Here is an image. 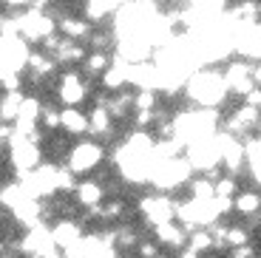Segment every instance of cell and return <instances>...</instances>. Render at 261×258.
<instances>
[{
	"label": "cell",
	"instance_id": "obj_13",
	"mask_svg": "<svg viewBox=\"0 0 261 258\" xmlns=\"http://www.w3.org/2000/svg\"><path fill=\"white\" fill-rule=\"evenodd\" d=\"M57 57V63L63 65V68H74V65H83V60L88 57V51H85V43H77V40H63V45H60V51L54 54Z\"/></svg>",
	"mask_w": 261,
	"mask_h": 258
},
{
	"label": "cell",
	"instance_id": "obj_14",
	"mask_svg": "<svg viewBox=\"0 0 261 258\" xmlns=\"http://www.w3.org/2000/svg\"><path fill=\"white\" fill-rule=\"evenodd\" d=\"M88 119H91V134L97 136V139H114V116L108 108H91L88 111Z\"/></svg>",
	"mask_w": 261,
	"mask_h": 258
},
{
	"label": "cell",
	"instance_id": "obj_30",
	"mask_svg": "<svg viewBox=\"0 0 261 258\" xmlns=\"http://www.w3.org/2000/svg\"><path fill=\"white\" fill-rule=\"evenodd\" d=\"M179 258H202V255H199V252H193V250H182V252H179Z\"/></svg>",
	"mask_w": 261,
	"mask_h": 258
},
{
	"label": "cell",
	"instance_id": "obj_22",
	"mask_svg": "<svg viewBox=\"0 0 261 258\" xmlns=\"http://www.w3.org/2000/svg\"><path fill=\"white\" fill-rule=\"evenodd\" d=\"M250 244V230L244 224H230L227 233V247L230 250H242V247Z\"/></svg>",
	"mask_w": 261,
	"mask_h": 258
},
{
	"label": "cell",
	"instance_id": "obj_10",
	"mask_svg": "<svg viewBox=\"0 0 261 258\" xmlns=\"http://www.w3.org/2000/svg\"><path fill=\"white\" fill-rule=\"evenodd\" d=\"M54 233V244L60 247V250H71V247H77L80 241L85 239L83 236V224H77V219H57V224L51 227Z\"/></svg>",
	"mask_w": 261,
	"mask_h": 258
},
{
	"label": "cell",
	"instance_id": "obj_16",
	"mask_svg": "<svg viewBox=\"0 0 261 258\" xmlns=\"http://www.w3.org/2000/svg\"><path fill=\"white\" fill-rule=\"evenodd\" d=\"M23 102H26V94L23 91H3V99H0V116H3V122H14L20 116Z\"/></svg>",
	"mask_w": 261,
	"mask_h": 258
},
{
	"label": "cell",
	"instance_id": "obj_26",
	"mask_svg": "<svg viewBox=\"0 0 261 258\" xmlns=\"http://www.w3.org/2000/svg\"><path fill=\"white\" fill-rule=\"evenodd\" d=\"M244 102H247L250 108H258V111H261V88H258V85H255V88L250 91L247 97H244Z\"/></svg>",
	"mask_w": 261,
	"mask_h": 258
},
{
	"label": "cell",
	"instance_id": "obj_12",
	"mask_svg": "<svg viewBox=\"0 0 261 258\" xmlns=\"http://www.w3.org/2000/svg\"><path fill=\"white\" fill-rule=\"evenodd\" d=\"M60 128L68 136H83V134H91V119H88V114L80 111V108H63Z\"/></svg>",
	"mask_w": 261,
	"mask_h": 258
},
{
	"label": "cell",
	"instance_id": "obj_5",
	"mask_svg": "<svg viewBox=\"0 0 261 258\" xmlns=\"http://www.w3.org/2000/svg\"><path fill=\"white\" fill-rule=\"evenodd\" d=\"M0 60H3V71L26 74L29 60H32V45H29V40L23 34H3Z\"/></svg>",
	"mask_w": 261,
	"mask_h": 258
},
{
	"label": "cell",
	"instance_id": "obj_24",
	"mask_svg": "<svg viewBox=\"0 0 261 258\" xmlns=\"http://www.w3.org/2000/svg\"><path fill=\"white\" fill-rule=\"evenodd\" d=\"M159 252H162V244H159L156 239H142L137 247V255L139 258H156Z\"/></svg>",
	"mask_w": 261,
	"mask_h": 258
},
{
	"label": "cell",
	"instance_id": "obj_1",
	"mask_svg": "<svg viewBox=\"0 0 261 258\" xmlns=\"http://www.w3.org/2000/svg\"><path fill=\"white\" fill-rule=\"evenodd\" d=\"M230 97V88L224 83V71L213 65H202L199 71H190L188 85H185V99L196 108H216L224 105Z\"/></svg>",
	"mask_w": 261,
	"mask_h": 258
},
{
	"label": "cell",
	"instance_id": "obj_15",
	"mask_svg": "<svg viewBox=\"0 0 261 258\" xmlns=\"http://www.w3.org/2000/svg\"><path fill=\"white\" fill-rule=\"evenodd\" d=\"M111 63H114L111 51H88V57L80 65V71H83L85 77H102V74L111 68Z\"/></svg>",
	"mask_w": 261,
	"mask_h": 258
},
{
	"label": "cell",
	"instance_id": "obj_7",
	"mask_svg": "<svg viewBox=\"0 0 261 258\" xmlns=\"http://www.w3.org/2000/svg\"><path fill=\"white\" fill-rule=\"evenodd\" d=\"M102 159H105L102 145L94 142V139H85V142H77L71 148V153H68V168H71L77 176H83V173L97 170L99 165H102Z\"/></svg>",
	"mask_w": 261,
	"mask_h": 258
},
{
	"label": "cell",
	"instance_id": "obj_29",
	"mask_svg": "<svg viewBox=\"0 0 261 258\" xmlns=\"http://www.w3.org/2000/svg\"><path fill=\"white\" fill-rule=\"evenodd\" d=\"M43 258H68V255H65V252L60 250V247H54V250H48V252H46V255H43Z\"/></svg>",
	"mask_w": 261,
	"mask_h": 258
},
{
	"label": "cell",
	"instance_id": "obj_4",
	"mask_svg": "<svg viewBox=\"0 0 261 258\" xmlns=\"http://www.w3.org/2000/svg\"><path fill=\"white\" fill-rule=\"evenodd\" d=\"M139 216L148 227H159V224H168V221L176 219V207L179 201L170 199L165 193H153V196H142L139 199Z\"/></svg>",
	"mask_w": 261,
	"mask_h": 258
},
{
	"label": "cell",
	"instance_id": "obj_32",
	"mask_svg": "<svg viewBox=\"0 0 261 258\" xmlns=\"http://www.w3.org/2000/svg\"><path fill=\"white\" fill-rule=\"evenodd\" d=\"M258 3H261V0H258Z\"/></svg>",
	"mask_w": 261,
	"mask_h": 258
},
{
	"label": "cell",
	"instance_id": "obj_25",
	"mask_svg": "<svg viewBox=\"0 0 261 258\" xmlns=\"http://www.w3.org/2000/svg\"><path fill=\"white\" fill-rule=\"evenodd\" d=\"M46 150H48L51 156H68V153H71V150H68V142H65V136H60V134L48 139Z\"/></svg>",
	"mask_w": 261,
	"mask_h": 258
},
{
	"label": "cell",
	"instance_id": "obj_27",
	"mask_svg": "<svg viewBox=\"0 0 261 258\" xmlns=\"http://www.w3.org/2000/svg\"><path fill=\"white\" fill-rule=\"evenodd\" d=\"M6 3V9H14V12H23V9L34 6V0H3Z\"/></svg>",
	"mask_w": 261,
	"mask_h": 258
},
{
	"label": "cell",
	"instance_id": "obj_17",
	"mask_svg": "<svg viewBox=\"0 0 261 258\" xmlns=\"http://www.w3.org/2000/svg\"><path fill=\"white\" fill-rule=\"evenodd\" d=\"M188 250L199 252V255H204L207 250H216L213 230H210V227H199V230H193L190 233V239H188Z\"/></svg>",
	"mask_w": 261,
	"mask_h": 258
},
{
	"label": "cell",
	"instance_id": "obj_18",
	"mask_svg": "<svg viewBox=\"0 0 261 258\" xmlns=\"http://www.w3.org/2000/svg\"><path fill=\"white\" fill-rule=\"evenodd\" d=\"M236 213H242V216L261 213V193L258 190H242V193L236 196Z\"/></svg>",
	"mask_w": 261,
	"mask_h": 258
},
{
	"label": "cell",
	"instance_id": "obj_21",
	"mask_svg": "<svg viewBox=\"0 0 261 258\" xmlns=\"http://www.w3.org/2000/svg\"><path fill=\"white\" fill-rule=\"evenodd\" d=\"M128 210L125 199H108L102 207H99V221H119Z\"/></svg>",
	"mask_w": 261,
	"mask_h": 258
},
{
	"label": "cell",
	"instance_id": "obj_8",
	"mask_svg": "<svg viewBox=\"0 0 261 258\" xmlns=\"http://www.w3.org/2000/svg\"><path fill=\"white\" fill-rule=\"evenodd\" d=\"M51 17H57V32L68 40H77V43H88V37L94 34V23L85 17H77V14H65V12H54L48 9Z\"/></svg>",
	"mask_w": 261,
	"mask_h": 258
},
{
	"label": "cell",
	"instance_id": "obj_19",
	"mask_svg": "<svg viewBox=\"0 0 261 258\" xmlns=\"http://www.w3.org/2000/svg\"><path fill=\"white\" fill-rule=\"evenodd\" d=\"M159 108V91L156 88H139L134 97V111H156Z\"/></svg>",
	"mask_w": 261,
	"mask_h": 258
},
{
	"label": "cell",
	"instance_id": "obj_31",
	"mask_svg": "<svg viewBox=\"0 0 261 258\" xmlns=\"http://www.w3.org/2000/svg\"><path fill=\"white\" fill-rule=\"evenodd\" d=\"M230 258H247V255H244V252H239V250H233V252H230Z\"/></svg>",
	"mask_w": 261,
	"mask_h": 258
},
{
	"label": "cell",
	"instance_id": "obj_2",
	"mask_svg": "<svg viewBox=\"0 0 261 258\" xmlns=\"http://www.w3.org/2000/svg\"><path fill=\"white\" fill-rule=\"evenodd\" d=\"M17 14V29L20 34L29 40V43H43L48 34L57 32V17H51L48 9H37V6H29L23 12H14Z\"/></svg>",
	"mask_w": 261,
	"mask_h": 258
},
{
	"label": "cell",
	"instance_id": "obj_11",
	"mask_svg": "<svg viewBox=\"0 0 261 258\" xmlns=\"http://www.w3.org/2000/svg\"><path fill=\"white\" fill-rule=\"evenodd\" d=\"M74 199L80 201V207H99L108 196H105V185L99 179H80L77 190H74Z\"/></svg>",
	"mask_w": 261,
	"mask_h": 258
},
{
	"label": "cell",
	"instance_id": "obj_6",
	"mask_svg": "<svg viewBox=\"0 0 261 258\" xmlns=\"http://www.w3.org/2000/svg\"><path fill=\"white\" fill-rule=\"evenodd\" d=\"M253 63L255 60H247V57L227 60V65H224V83H227V88H230L233 97L244 99L250 91L255 88V83H253Z\"/></svg>",
	"mask_w": 261,
	"mask_h": 258
},
{
	"label": "cell",
	"instance_id": "obj_3",
	"mask_svg": "<svg viewBox=\"0 0 261 258\" xmlns=\"http://www.w3.org/2000/svg\"><path fill=\"white\" fill-rule=\"evenodd\" d=\"M54 85H57L54 94L65 108H80L91 97V85H88V80H83V71H77V68H65Z\"/></svg>",
	"mask_w": 261,
	"mask_h": 258
},
{
	"label": "cell",
	"instance_id": "obj_20",
	"mask_svg": "<svg viewBox=\"0 0 261 258\" xmlns=\"http://www.w3.org/2000/svg\"><path fill=\"white\" fill-rule=\"evenodd\" d=\"M60 119H63V108H57L54 102H43V114H40V125L51 134L60 131Z\"/></svg>",
	"mask_w": 261,
	"mask_h": 258
},
{
	"label": "cell",
	"instance_id": "obj_9",
	"mask_svg": "<svg viewBox=\"0 0 261 258\" xmlns=\"http://www.w3.org/2000/svg\"><path fill=\"white\" fill-rule=\"evenodd\" d=\"M153 239H156L168 252H176V250L182 252V250H188L190 230H185L182 224H176V221H168V224L153 227Z\"/></svg>",
	"mask_w": 261,
	"mask_h": 258
},
{
	"label": "cell",
	"instance_id": "obj_28",
	"mask_svg": "<svg viewBox=\"0 0 261 258\" xmlns=\"http://www.w3.org/2000/svg\"><path fill=\"white\" fill-rule=\"evenodd\" d=\"M253 83L261 88V60H255V63H253Z\"/></svg>",
	"mask_w": 261,
	"mask_h": 258
},
{
	"label": "cell",
	"instance_id": "obj_23",
	"mask_svg": "<svg viewBox=\"0 0 261 258\" xmlns=\"http://www.w3.org/2000/svg\"><path fill=\"white\" fill-rule=\"evenodd\" d=\"M216 196H227V199L239 196V182H236L233 173H222L216 179Z\"/></svg>",
	"mask_w": 261,
	"mask_h": 258
}]
</instances>
